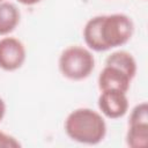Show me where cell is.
<instances>
[{"label": "cell", "mask_w": 148, "mask_h": 148, "mask_svg": "<svg viewBox=\"0 0 148 148\" xmlns=\"http://www.w3.org/2000/svg\"><path fill=\"white\" fill-rule=\"evenodd\" d=\"M133 32L134 23L126 14L97 15L84 24L83 39L89 50L104 52L126 44Z\"/></svg>", "instance_id": "6da1fadb"}, {"label": "cell", "mask_w": 148, "mask_h": 148, "mask_svg": "<svg viewBox=\"0 0 148 148\" xmlns=\"http://www.w3.org/2000/svg\"><path fill=\"white\" fill-rule=\"evenodd\" d=\"M65 132L69 139L84 145H97L106 135L103 116L89 108L73 110L65 120Z\"/></svg>", "instance_id": "7a4b0ae2"}, {"label": "cell", "mask_w": 148, "mask_h": 148, "mask_svg": "<svg viewBox=\"0 0 148 148\" xmlns=\"http://www.w3.org/2000/svg\"><path fill=\"white\" fill-rule=\"evenodd\" d=\"M58 67L64 77L72 81H81L92 73L95 58L90 50L80 45H72L61 52Z\"/></svg>", "instance_id": "3957f363"}, {"label": "cell", "mask_w": 148, "mask_h": 148, "mask_svg": "<svg viewBox=\"0 0 148 148\" xmlns=\"http://www.w3.org/2000/svg\"><path fill=\"white\" fill-rule=\"evenodd\" d=\"M27 58L23 43L15 37L0 39V68L6 72H14L22 67Z\"/></svg>", "instance_id": "277c9868"}, {"label": "cell", "mask_w": 148, "mask_h": 148, "mask_svg": "<svg viewBox=\"0 0 148 148\" xmlns=\"http://www.w3.org/2000/svg\"><path fill=\"white\" fill-rule=\"evenodd\" d=\"M97 104L102 114L110 119L121 118L128 111L127 95L126 92L118 89L102 90Z\"/></svg>", "instance_id": "5b68a950"}, {"label": "cell", "mask_w": 148, "mask_h": 148, "mask_svg": "<svg viewBox=\"0 0 148 148\" xmlns=\"http://www.w3.org/2000/svg\"><path fill=\"white\" fill-rule=\"evenodd\" d=\"M132 80L133 79L120 68L112 65H105L98 75L97 83L101 91L106 89H118L127 92Z\"/></svg>", "instance_id": "8992f818"}, {"label": "cell", "mask_w": 148, "mask_h": 148, "mask_svg": "<svg viewBox=\"0 0 148 148\" xmlns=\"http://www.w3.org/2000/svg\"><path fill=\"white\" fill-rule=\"evenodd\" d=\"M21 18L17 7L7 1L0 2V36H7L15 30Z\"/></svg>", "instance_id": "52a82bcc"}, {"label": "cell", "mask_w": 148, "mask_h": 148, "mask_svg": "<svg viewBox=\"0 0 148 148\" xmlns=\"http://www.w3.org/2000/svg\"><path fill=\"white\" fill-rule=\"evenodd\" d=\"M105 65H112L120 68L132 79H134L136 74V61L134 57L124 50L112 52L110 56H108L105 59Z\"/></svg>", "instance_id": "ba28073f"}, {"label": "cell", "mask_w": 148, "mask_h": 148, "mask_svg": "<svg viewBox=\"0 0 148 148\" xmlns=\"http://www.w3.org/2000/svg\"><path fill=\"white\" fill-rule=\"evenodd\" d=\"M126 145L131 148H145L148 145V124H128Z\"/></svg>", "instance_id": "9c48e42d"}, {"label": "cell", "mask_w": 148, "mask_h": 148, "mask_svg": "<svg viewBox=\"0 0 148 148\" xmlns=\"http://www.w3.org/2000/svg\"><path fill=\"white\" fill-rule=\"evenodd\" d=\"M128 124H148V104L142 102L133 108Z\"/></svg>", "instance_id": "30bf717a"}, {"label": "cell", "mask_w": 148, "mask_h": 148, "mask_svg": "<svg viewBox=\"0 0 148 148\" xmlns=\"http://www.w3.org/2000/svg\"><path fill=\"white\" fill-rule=\"evenodd\" d=\"M21 143L12 135L0 131V148H20Z\"/></svg>", "instance_id": "8fae6325"}, {"label": "cell", "mask_w": 148, "mask_h": 148, "mask_svg": "<svg viewBox=\"0 0 148 148\" xmlns=\"http://www.w3.org/2000/svg\"><path fill=\"white\" fill-rule=\"evenodd\" d=\"M5 114H6V104H5L3 99L0 97V121L3 119Z\"/></svg>", "instance_id": "7c38bea8"}, {"label": "cell", "mask_w": 148, "mask_h": 148, "mask_svg": "<svg viewBox=\"0 0 148 148\" xmlns=\"http://www.w3.org/2000/svg\"><path fill=\"white\" fill-rule=\"evenodd\" d=\"M17 1L24 6H34L36 3H39L42 0H17Z\"/></svg>", "instance_id": "4fadbf2b"}, {"label": "cell", "mask_w": 148, "mask_h": 148, "mask_svg": "<svg viewBox=\"0 0 148 148\" xmlns=\"http://www.w3.org/2000/svg\"><path fill=\"white\" fill-rule=\"evenodd\" d=\"M1 1H3V0H0V2H1Z\"/></svg>", "instance_id": "5bb4252c"}]
</instances>
